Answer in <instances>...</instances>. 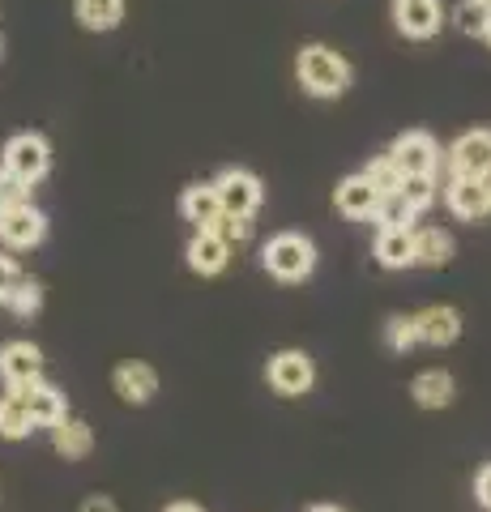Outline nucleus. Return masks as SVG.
<instances>
[{
  "mask_svg": "<svg viewBox=\"0 0 491 512\" xmlns=\"http://www.w3.org/2000/svg\"><path fill=\"white\" fill-rule=\"evenodd\" d=\"M410 393H415V402L423 410H440V406L453 402V376L449 372H423Z\"/></svg>",
  "mask_w": 491,
  "mask_h": 512,
  "instance_id": "nucleus-22",
  "label": "nucleus"
},
{
  "mask_svg": "<svg viewBox=\"0 0 491 512\" xmlns=\"http://www.w3.org/2000/svg\"><path fill=\"white\" fill-rule=\"evenodd\" d=\"M487 184H491V180H487Z\"/></svg>",
  "mask_w": 491,
  "mask_h": 512,
  "instance_id": "nucleus-40",
  "label": "nucleus"
},
{
  "mask_svg": "<svg viewBox=\"0 0 491 512\" xmlns=\"http://www.w3.org/2000/svg\"><path fill=\"white\" fill-rule=\"evenodd\" d=\"M474 491H479V504L491 512V466L479 474V483H474Z\"/></svg>",
  "mask_w": 491,
  "mask_h": 512,
  "instance_id": "nucleus-34",
  "label": "nucleus"
},
{
  "mask_svg": "<svg viewBox=\"0 0 491 512\" xmlns=\"http://www.w3.org/2000/svg\"><path fill=\"white\" fill-rule=\"evenodd\" d=\"M316 380V367L304 350H282V355L269 359V384L282 393V397H304Z\"/></svg>",
  "mask_w": 491,
  "mask_h": 512,
  "instance_id": "nucleus-8",
  "label": "nucleus"
},
{
  "mask_svg": "<svg viewBox=\"0 0 491 512\" xmlns=\"http://www.w3.org/2000/svg\"><path fill=\"white\" fill-rule=\"evenodd\" d=\"M453 175H474V180H491V128H474L462 133L449 150Z\"/></svg>",
  "mask_w": 491,
  "mask_h": 512,
  "instance_id": "nucleus-5",
  "label": "nucleus"
},
{
  "mask_svg": "<svg viewBox=\"0 0 491 512\" xmlns=\"http://www.w3.org/2000/svg\"><path fill=\"white\" fill-rule=\"evenodd\" d=\"M415 320H419V338L427 346H449L457 333H462V316H457L453 308H427Z\"/></svg>",
  "mask_w": 491,
  "mask_h": 512,
  "instance_id": "nucleus-19",
  "label": "nucleus"
},
{
  "mask_svg": "<svg viewBox=\"0 0 491 512\" xmlns=\"http://www.w3.org/2000/svg\"><path fill=\"white\" fill-rule=\"evenodd\" d=\"M295 77L312 99H338V94H346V86H351V64H346V56L334 52V47L308 43L304 52L295 56Z\"/></svg>",
  "mask_w": 491,
  "mask_h": 512,
  "instance_id": "nucleus-1",
  "label": "nucleus"
},
{
  "mask_svg": "<svg viewBox=\"0 0 491 512\" xmlns=\"http://www.w3.org/2000/svg\"><path fill=\"white\" fill-rule=\"evenodd\" d=\"M82 512H120V508H116V500H112V495H86Z\"/></svg>",
  "mask_w": 491,
  "mask_h": 512,
  "instance_id": "nucleus-33",
  "label": "nucleus"
},
{
  "mask_svg": "<svg viewBox=\"0 0 491 512\" xmlns=\"http://www.w3.org/2000/svg\"><path fill=\"white\" fill-rule=\"evenodd\" d=\"M218 235L227 239V244H244V239L252 235V218H244V214H223L218 218V227H214Z\"/></svg>",
  "mask_w": 491,
  "mask_h": 512,
  "instance_id": "nucleus-31",
  "label": "nucleus"
},
{
  "mask_svg": "<svg viewBox=\"0 0 491 512\" xmlns=\"http://www.w3.org/2000/svg\"><path fill=\"white\" fill-rule=\"evenodd\" d=\"M419 342H423V338H419V320H415V316L389 320V346H393V350H402V355H406V350L419 346Z\"/></svg>",
  "mask_w": 491,
  "mask_h": 512,
  "instance_id": "nucleus-30",
  "label": "nucleus"
},
{
  "mask_svg": "<svg viewBox=\"0 0 491 512\" xmlns=\"http://www.w3.org/2000/svg\"><path fill=\"white\" fill-rule=\"evenodd\" d=\"M389 158L402 167V175H436L440 167V146L427 133H402L389 146Z\"/></svg>",
  "mask_w": 491,
  "mask_h": 512,
  "instance_id": "nucleus-9",
  "label": "nucleus"
},
{
  "mask_svg": "<svg viewBox=\"0 0 491 512\" xmlns=\"http://www.w3.org/2000/svg\"><path fill=\"white\" fill-rule=\"evenodd\" d=\"M334 201H338V210L346 218L363 222V218H376L380 214V201H385V192L372 184L368 171H359V175H346V180L338 184V197Z\"/></svg>",
  "mask_w": 491,
  "mask_h": 512,
  "instance_id": "nucleus-10",
  "label": "nucleus"
},
{
  "mask_svg": "<svg viewBox=\"0 0 491 512\" xmlns=\"http://www.w3.org/2000/svg\"><path fill=\"white\" fill-rule=\"evenodd\" d=\"M112 384H116V393H120L129 406H146L150 397L158 393V376H154L150 363H120L116 376H112Z\"/></svg>",
  "mask_w": 491,
  "mask_h": 512,
  "instance_id": "nucleus-15",
  "label": "nucleus"
},
{
  "mask_svg": "<svg viewBox=\"0 0 491 512\" xmlns=\"http://www.w3.org/2000/svg\"><path fill=\"white\" fill-rule=\"evenodd\" d=\"M393 26L406 39H432L445 26L440 0H393Z\"/></svg>",
  "mask_w": 491,
  "mask_h": 512,
  "instance_id": "nucleus-6",
  "label": "nucleus"
},
{
  "mask_svg": "<svg viewBox=\"0 0 491 512\" xmlns=\"http://www.w3.org/2000/svg\"><path fill=\"white\" fill-rule=\"evenodd\" d=\"M43 235H47V218L30 201L13 205L9 214H0V239H5L9 248H35V244H43Z\"/></svg>",
  "mask_w": 491,
  "mask_h": 512,
  "instance_id": "nucleus-11",
  "label": "nucleus"
},
{
  "mask_svg": "<svg viewBox=\"0 0 491 512\" xmlns=\"http://www.w3.org/2000/svg\"><path fill=\"white\" fill-rule=\"evenodd\" d=\"M308 512H342V508H334V504H316V508H308Z\"/></svg>",
  "mask_w": 491,
  "mask_h": 512,
  "instance_id": "nucleus-36",
  "label": "nucleus"
},
{
  "mask_svg": "<svg viewBox=\"0 0 491 512\" xmlns=\"http://www.w3.org/2000/svg\"><path fill=\"white\" fill-rule=\"evenodd\" d=\"M445 201L457 218H483V214H491V184L474 180V175H449Z\"/></svg>",
  "mask_w": 491,
  "mask_h": 512,
  "instance_id": "nucleus-12",
  "label": "nucleus"
},
{
  "mask_svg": "<svg viewBox=\"0 0 491 512\" xmlns=\"http://www.w3.org/2000/svg\"><path fill=\"white\" fill-rule=\"evenodd\" d=\"M5 303L18 316H35L39 308H43V286L39 282H30V278H18V286H13V291L5 295Z\"/></svg>",
  "mask_w": 491,
  "mask_h": 512,
  "instance_id": "nucleus-25",
  "label": "nucleus"
},
{
  "mask_svg": "<svg viewBox=\"0 0 491 512\" xmlns=\"http://www.w3.org/2000/svg\"><path fill=\"white\" fill-rule=\"evenodd\" d=\"M77 22L94 35H107V30H116L124 22V0H77L73 5Z\"/></svg>",
  "mask_w": 491,
  "mask_h": 512,
  "instance_id": "nucleus-18",
  "label": "nucleus"
},
{
  "mask_svg": "<svg viewBox=\"0 0 491 512\" xmlns=\"http://www.w3.org/2000/svg\"><path fill=\"white\" fill-rule=\"evenodd\" d=\"M214 188H218V197H223V210H227V214L252 218V214L261 210V201H265L261 180H257L252 171H244V167H227V171L214 180Z\"/></svg>",
  "mask_w": 491,
  "mask_h": 512,
  "instance_id": "nucleus-4",
  "label": "nucleus"
},
{
  "mask_svg": "<svg viewBox=\"0 0 491 512\" xmlns=\"http://www.w3.org/2000/svg\"><path fill=\"white\" fill-rule=\"evenodd\" d=\"M180 214L193 222L197 231H214L227 210H223V197H218L214 184H193V188H184V197H180Z\"/></svg>",
  "mask_w": 491,
  "mask_h": 512,
  "instance_id": "nucleus-14",
  "label": "nucleus"
},
{
  "mask_svg": "<svg viewBox=\"0 0 491 512\" xmlns=\"http://www.w3.org/2000/svg\"><path fill=\"white\" fill-rule=\"evenodd\" d=\"M18 278H22L18 265H13L9 256H0V303H5V295L13 291V286H18Z\"/></svg>",
  "mask_w": 491,
  "mask_h": 512,
  "instance_id": "nucleus-32",
  "label": "nucleus"
},
{
  "mask_svg": "<svg viewBox=\"0 0 491 512\" xmlns=\"http://www.w3.org/2000/svg\"><path fill=\"white\" fill-rule=\"evenodd\" d=\"M22 402L30 410V419H35V427H56L60 419H69L65 414V393L56 389V384H30V389L22 393Z\"/></svg>",
  "mask_w": 491,
  "mask_h": 512,
  "instance_id": "nucleus-16",
  "label": "nucleus"
},
{
  "mask_svg": "<svg viewBox=\"0 0 491 512\" xmlns=\"http://www.w3.org/2000/svg\"><path fill=\"white\" fill-rule=\"evenodd\" d=\"M231 261V244L218 231H197L193 235V244H188V269L201 278H214V274H223Z\"/></svg>",
  "mask_w": 491,
  "mask_h": 512,
  "instance_id": "nucleus-13",
  "label": "nucleus"
},
{
  "mask_svg": "<svg viewBox=\"0 0 491 512\" xmlns=\"http://www.w3.org/2000/svg\"><path fill=\"white\" fill-rule=\"evenodd\" d=\"M449 256H453V239L440 231V227H423V231H415V265L436 269V265H445Z\"/></svg>",
  "mask_w": 491,
  "mask_h": 512,
  "instance_id": "nucleus-21",
  "label": "nucleus"
},
{
  "mask_svg": "<svg viewBox=\"0 0 491 512\" xmlns=\"http://www.w3.org/2000/svg\"><path fill=\"white\" fill-rule=\"evenodd\" d=\"M22 201H30V184L0 163V214H9L13 205H22Z\"/></svg>",
  "mask_w": 491,
  "mask_h": 512,
  "instance_id": "nucleus-27",
  "label": "nucleus"
},
{
  "mask_svg": "<svg viewBox=\"0 0 491 512\" xmlns=\"http://www.w3.org/2000/svg\"><path fill=\"white\" fill-rule=\"evenodd\" d=\"M265 269L274 274L278 282H304L312 269H316V248L308 235H295V231H282L265 244Z\"/></svg>",
  "mask_w": 491,
  "mask_h": 512,
  "instance_id": "nucleus-2",
  "label": "nucleus"
},
{
  "mask_svg": "<svg viewBox=\"0 0 491 512\" xmlns=\"http://www.w3.org/2000/svg\"><path fill=\"white\" fill-rule=\"evenodd\" d=\"M376 222H380V227H410V222H415V210H410V205H406L402 192H393V197L380 201V214H376Z\"/></svg>",
  "mask_w": 491,
  "mask_h": 512,
  "instance_id": "nucleus-29",
  "label": "nucleus"
},
{
  "mask_svg": "<svg viewBox=\"0 0 491 512\" xmlns=\"http://www.w3.org/2000/svg\"><path fill=\"white\" fill-rule=\"evenodd\" d=\"M479 5H483V9H487V13H491V0H479Z\"/></svg>",
  "mask_w": 491,
  "mask_h": 512,
  "instance_id": "nucleus-38",
  "label": "nucleus"
},
{
  "mask_svg": "<svg viewBox=\"0 0 491 512\" xmlns=\"http://www.w3.org/2000/svg\"><path fill=\"white\" fill-rule=\"evenodd\" d=\"M0 376L9 380V393H26L30 384H39L43 380V355H39V346H30V342H9L5 350H0Z\"/></svg>",
  "mask_w": 491,
  "mask_h": 512,
  "instance_id": "nucleus-7",
  "label": "nucleus"
},
{
  "mask_svg": "<svg viewBox=\"0 0 491 512\" xmlns=\"http://www.w3.org/2000/svg\"><path fill=\"white\" fill-rule=\"evenodd\" d=\"M402 197H406L410 210L423 214L427 205L436 201V175H406V180H402Z\"/></svg>",
  "mask_w": 491,
  "mask_h": 512,
  "instance_id": "nucleus-24",
  "label": "nucleus"
},
{
  "mask_svg": "<svg viewBox=\"0 0 491 512\" xmlns=\"http://www.w3.org/2000/svg\"><path fill=\"white\" fill-rule=\"evenodd\" d=\"M0 56H5V39H0Z\"/></svg>",
  "mask_w": 491,
  "mask_h": 512,
  "instance_id": "nucleus-39",
  "label": "nucleus"
},
{
  "mask_svg": "<svg viewBox=\"0 0 491 512\" xmlns=\"http://www.w3.org/2000/svg\"><path fill=\"white\" fill-rule=\"evenodd\" d=\"M30 427H35V419H30V410H26L22 397L18 393L0 397V436H5V440H26Z\"/></svg>",
  "mask_w": 491,
  "mask_h": 512,
  "instance_id": "nucleus-23",
  "label": "nucleus"
},
{
  "mask_svg": "<svg viewBox=\"0 0 491 512\" xmlns=\"http://www.w3.org/2000/svg\"><path fill=\"white\" fill-rule=\"evenodd\" d=\"M453 22H457V30H462V35H479V39H483L491 13L479 5V0H462V5L453 9Z\"/></svg>",
  "mask_w": 491,
  "mask_h": 512,
  "instance_id": "nucleus-26",
  "label": "nucleus"
},
{
  "mask_svg": "<svg viewBox=\"0 0 491 512\" xmlns=\"http://www.w3.org/2000/svg\"><path fill=\"white\" fill-rule=\"evenodd\" d=\"M483 39H487V43H491V22H487V30H483Z\"/></svg>",
  "mask_w": 491,
  "mask_h": 512,
  "instance_id": "nucleus-37",
  "label": "nucleus"
},
{
  "mask_svg": "<svg viewBox=\"0 0 491 512\" xmlns=\"http://www.w3.org/2000/svg\"><path fill=\"white\" fill-rule=\"evenodd\" d=\"M376 261L385 265V269H406V265H415V231H410V227H380Z\"/></svg>",
  "mask_w": 491,
  "mask_h": 512,
  "instance_id": "nucleus-17",
  "label": "nucleus"
},
{
  "mask_svg": "<svg viewBox=\"0 0 491 512\" xmlns=\"http://www.w3.org/2000/svg\"><path fill=\"white\" fill-rule=\"evenodd\" d=\"M368 175H372V184H376L380 192H385V197H393V192H402V180H406V175H402V167L393 163L389 154H380L376 163L368 167Z\"/></svg>",
  "mask_w": 491,
  "mask_h": 512,
  "instance_id": "nucleus-28",
  "label": "nucleus"
},
{
  "mask_svg": "<svg viewBox=\"0 0 491 512\" xmlns=\"http://www.w3.org/2000/svg\"><path fill=\"white\" fill-rule=\"evenodd\" d=\"M13 175H22L26 184H39L47 171H52V146L39 133H18L5 141V158H0Z\"/></svg>",
  "mask_w": 491,
  "mask_h": 512,
  "instance_id": "nucleus-3",
  "label": "nucleus"
},
{
  "mask_svg": "<svg viewBox=\"0 0 491 512\" xmlns=\"http://www.w3.org/2000/svg\"><path fill=\"white\" fill-rule=\"evenodd\" d=\"M52 448L65 461H77V457H86L90 448H94V436H90V423L82 419H60L52 427Z\"/></svg>",
  "mask_w": 491,
  "mask_h": 512,
  "instance_id": "nucleus-20",
  "label": "nucleus"
},
{
  "mask_svg": "<svg viewBox=\"0 0 491 512\" xmlns=\"http://www.w3.org/2000/svg\"><path fill=\"white\" fill-rule=\"evenodd\" d=\"M167 512H201V508L188 504V500H180V504H167Z\"/></svg>",
  "mask_w": 491,
  "mask_h": 512,
  "instance_id": "nucleus-35",
  "label": "nucleus"
}]
</instances>
